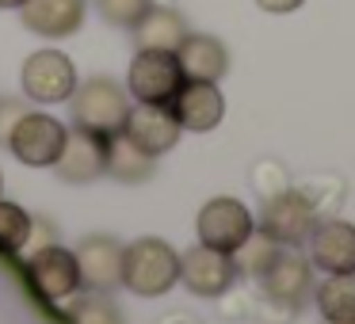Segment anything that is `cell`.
<instances>
[{
    "instance_id": "603a6c76",
    "label": "cell",
    "mask_w": 355,
    "mask_h": 324,
    "mask_svg": "<svg viewBox=\"0 0 355 324\" xmlns=\"http://www.w3.org/2000/svg\"><path fill=\"white\" fill-rule=\"evenodd\" d=\"M69 324H123V316L107 298L88 294V298H77L69 305Z\"/></svg>"
},
{
    "instance_id": "7402d4cb",
    "label": "cell",
    "mask_w": 355,
    "mask_h": 324,
    "mask_svg": "<svg viewBox=\"0 0 355 324\" xmlns=\"http://www.w3.org/2000/svg\"><path fill=\"white\" fill-rule=\"evenodd\" d=\"M283 252V244H275V240L268 237V233H256L252 229V237L245 240V244L233 252V263H237V275L245 271V275H252V278H260L263 271L271 267V260Z\"/></svg>"
},
{
    "instance_id": "8992f818",
    "label": "cell",
    "mask_w": 355,
    "mask_h": 324,
    "mask_svg": "<svg viewBox=\"0 0 355 324\" xmlns=\"http://www.w3.org/2000/svg\"><path fill=\"white\" fill-rule=\"evenodd\" d=\"M27 278H31V290L39 294L46 305H62L73 294L80 290V267L73 248L62 244H46L27 260Z\"/></svg>"
},
{
    "instance_id": "ac0fdd59",
    "label": "cell",
    "mask_w": 355,
    "mask_h": 324,
    "mask_svg": "<svg viewBox=\"0 0 355 324\" xmlns=\"http://www.w3.org/2000/svg\"><path fill=\"white\" fill-rule=\"evenodd\" d=\"M130 31H134V46L138 50H168V54H176V46L187 39V19L176 8L153 4Z\"/></svg>"
},
{
    "instance_id": "9c48e42d",
    "label": "cell",
    "mask_w": 355,
    "mask_h": 324,
    "mask_svg": "<svg viewBox=\"0 0 355 324\" xmlns=\"http://www.w3.org/2000/svg\"><path fill=\"white\" fill-rule=\"evenodd\" d=\"M237 278V263L233 252H218L210 244H195L180 255V282L195 294V298H222Z\"/></svg>"
},
{
    "instance_id": "6da1fadb",
    "label": "cell",
    "mask_w": 355,
    "mask_h": 324,
    "mask_svg": "<svg viewBox=\"0 0 355 324\" xmlns=\"http://www.w3.org/2000/svg\"><path fill=\"white\" fill-rule=\"evenodd\" d=\"M180 282V252L161 237L123 244V286L138 298H161Z\"/></svg>"
},
{
    "instance_id": "3957f363",
    "label": "cell",
    "mask_w": 355,
    "mask_h": 324,
    "mask_svg": "<svg viewBox=\"0 0 355 324\" xmlns=\"http://www.w3.org/2000/svg\"><path fill=\"white\" fill-rule=\"evenodd\" d=\"M77 65L62 50H35L19 69V88L35 103H65L77 92Z\"/></svg>"
},
{
    "instance_id": "52a82bcc",
    "label": "cell",
    "mask_w": 355,
    "mask_h": 324,
    "mask_svg": "<svg viewBox=\"0 0 355 324\" xmlns=\"http://www.w3.org/2000/svg\"><path fill=\"white\" fill-rule=\"evenodd\" d=\"M256 222L248 214L245 202L237 199H210L207 206L195 217V233H199V244H210L218 252H237L248 237H252Z\"/></svg>"
},
{
    "instance_id": "d4e9b609",
    "label": "cell",
    "mask_w": 355,
    "mask_h": 324,
    "mask_svg": "<svg viewBox=\"0 0 355 324\" xmlns=\"http://www.w3.org/2000/svg\"><path fill=\"white\" fill-rule=\"evenodd\" d=\"M27 115V103L24 100H0V145H8V134L16 130V123Z\"/></svg>"
},
{
    "instance_id": "2e32d148",
    "label": "cell",
    "mask_w": 355,
    "mask_h": 324,
    "mask_svg": "<svg viewBox=\"0 0 355 324\" xmlns=\"http://www.w3.org/2000/svg\"><path fill=\"white\" fill-rule=\"evenodd\" d=\"M176 62H180L184 80H210V84H218L225 77V69H230V50L214 35L187 31V39L176 46Z\"/></svg>"
},
{
    "instance_id": "ffe728a7",
    "label": "cell",
    "mask_w": 355,
    "mask_h": 324,
    "mask_svg": "<svg viewBox=\"0 0 355 324\" xmlns=\"http://www.w3.org/2000/svg\"><path fill=\"white\" fill-rule=\"evenodd\" d=\"M317 305L329 324H355V271L324 278L317 286Z\"/></svg>"
},
{
    "instance_id": "d6986e66",
    "label": "cell",
    "mask_w": 355,
    "mask_h": 324,
    "mask_svg": "<svg viewBox=\"0 0 355 324\" xmlns=\"http://www.w3.org/2000/svg\"><path fill=\"white\" fill-rule=\"evenodd\" d=\"M153 172H157V156L138 149L123 130L107 138V172L103 176L119 179V183H146Z\"/></svg>"
},
{
    "instance_id": "277c9868",
    "label": "cell",
    "mask_w": 355,
    "mask_h": 324,
    "mask_svg": "<svg viewBox=\"0 0 355 324\" xmlns=\"http://www.w3.org/2000/svg\"><path fill=\"white\" fill-rule=\"evenodd\" d=\"M65 123H58L54 115H42V111H27L16 123V130L8 134V149L19 164L27 168H54L58 153L65 145Z\"/></svg>"
},
{
    "instance_id": "cb8c5ba5",
    "label": "cell",
    "mask_w": 355,
    "mask_h": 324,
    "mask_svg": "<svg viewBox=\"0 0 355 324\" xmlns=\"http://www.w3.org/2000/svg\"><path fill=\"white\" fill-rule=\"evenodd\" d=\"M96 8H100L103 24H111V27H134L149 8H153V0H96Z\"/></svg>"
},
{
    "instance_id": "30bf717a",
    "label": "cell",
    "mask_w": 355,
    "mask_h": 324,
    "mask_svg": "<svg viewBox=\"0 0 355 324\" xmlns=\"http://www.w3.org/2000/svg\"><path fill=\"white\" fill-rule=\"evenodd\" d=\"M73 255H77V267H80V286L100 294L123 286V244L115 237L92 233L73 248Z\"/></svg>"
},
{
    "instance_id": "4fadbf2b",
    "label": "cell",
    "mask_w": 355,
    "mask_h": 324,
    "mask_svg": "<svg viewBox=\"0 0 355 324\" xmlns=\"http://www.w3.org/2000/svg\"><path fill=\"white\" fill-rule=\"evenodd\" d=\"M168 107L176 115L180 130L191 134H207L225 118V100L218 92V84H210V80H184Z\"/></svg>"
},
{
    "instance_id": "7c38bea8",
    "label": "cell",
    "mask_w": 355,
    "mask_h": 324,
    "mask_svg": "<svg viewBox=\"0 0 355 324\" xmlns=\"http://www.w3.org/2000/svg\"><path fill=\"white\" fill-rule=\"evenodd\" d=\"M123 134L138 149H146L149 156H164L168 149H176V141H180V123H176L168 103H138V107H130V115H126Z\"/></svg>"
},
{
    "instance_id": "5b68a950",
    "label": "cell",
    "mask_w": 355,
    "mask_h": 324,
    "mask_svg": "<svg viewBox=\"0 0 355 324\" xmlns=\"http://www.w3.org/2000/svg\"><path fill=\"white\" fill-rule=\"evenodd\" d=\"M184 84L176 54L168 50H138L126 73V92L138 103H172V96Z\"/></svg>"
},
{
    "instance_id": "5bb4252c",
    "label": "cell",
    "mask_w": 355,
    "mask_h": 324,
    "mask_svg": "<svg viewBox=\"0 0 355 324\" xmlns=\"http://www.w3.org/2000/svg\"><path fill=\"white\" fill-rule=\"evenodd\" d=\"M88 0H24L19 19L39 39H69L85 27Z\"/></svg>"
},
{
    "instance_id": "9a60e30c",
    "label": "cell",
    "mask_w": 355,
    "mask_h": 324,
    "mask_svg": "<svg viewBox=\"0 0 355 324\" xmlns=\"http://www.w3.org/2000/svg\"><path fill=\"white\" fill-rule=\"evenodd\" d=\"M309 263L329 275L355 271V225L347 222H317L309 233Z\"/></svg>"
},
{
    "instance_id": "8fae6325",
    "label": "cell",
    "mask_w": 355,
    "mask_h": 324,
    "mask_svg": "<svg viewBox=\"0 0 355 324\" xmlns=\"http://www.w3.org/2000/svg\"><path fill=\"white\" fill-rule=\"evenodd\" d=\"M54 172L65 183H92V179H100L107 172V138H96V134L73 126L54 161Z\"/></svg>"
},
{
    "instance_id": "e0dca14e",
    "label": "cell",
    "mask_w": 355,
    "mask_h": 324,
    "mask_svg": "<svg viewBox=\"0 0 355 324\" xmlns=\"http://www.w3.org/2000/svg\"><path fill=\"white\" fill-rule=\"evenodd\" d=\"M309 278H313V275H309V263L302 260V255L279 252L275 260H271V267L260 275V286H263L268 298L286 301V305L298 309L302 298H306V290H309Z\"/></svg>"
},
{
    "instance_id": "ba28073f",
    "label": "cell",
    "mask_w": 355,
    "mask_h": 324,
    "mask_svg": "<svg viewBox=\"0 0 355 324\" xmlns=\"http://www.w3.org/2000/svg\"><path fill=\"white\" fill-rule=\"evenodd\" d=\"M313 225H317L313 199L302 191H291V187L271 195L260 217V233H268L275 244H302V240H309Z\"/></svg>"
},
{
    "instance_id": "4316f807",
    "label": "cell",
    "mask_w": 355,
    "mask_h": 324,
    "mask_svg": "<svg viewBox=\"0 0 355 324\" xmlns=\"http://www.w3.org/2000/svg\"><path fill=\"white\" fill-rule=\"evenodd\" d=\"M19 4H24V0H0V8H16V12H19Z\"/></svg>"
},
{
    "instance_id": "44dd1931",
    "label": "cell",
    "mask_w": 355,
    "mask_h": 324,
    "mask_svg": "<svg viewBox=\"0 0 355 324\" xmlns=\"http://www.w3.org/2000/svg\"><path fill=\"white\" fill-rule=\"evenodd\" d=\"M35 233V217L24 206L0 199V252H24Z\"/></svg>"
},
{
    "instance_id": "484cf974",
    "label": "cell",
    "mask_w": 355,
    "mask_h": 324,
    "mask_svg": "<svg viewBox=\"0 0 355 324\" xmlns=\"http://www.w3.org/2000/svg\"><path fill=\"white\" fill-rule=\"evenodd\" d=\"M306 0H256V8L271 12V16H291V12H298Z\"/></svg>"
},
{
    "instance_id": "7a4b0ae2",
    "label": "cell",
    "mask_w": 355,
    "mask_h": 324,
    "mask_svg": "<svg viewBox=\"0 0 355 324\" xmlns=\"http://www.w3.org/2000/svg\"><path fill=\"white\" fill-rule=\"evenodd\" d=\"M73 100V126L77 130H88L96 138H111L126 126V115H130V92L119 88L111 77H92L85 84H77Z\"/></svg>"
}]
</instances>
